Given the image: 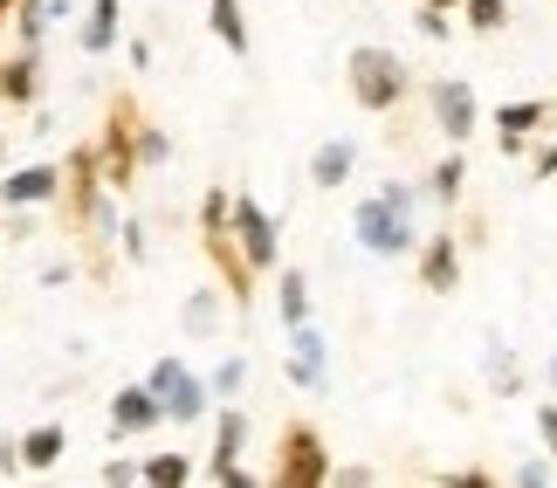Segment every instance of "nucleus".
Masks as SVG:
<instances>
[{
	"label": "nucleus",
	"mask_w": 557,
	"mask_h": 488,
	"mask_svg": "<svg viewBox=\"0 0 557 488\" xmlns=\"http://www.w3.org/2000/svg\"><path fill=\"white\" fill-rule=\"evenodd\" d=\"M283 378H289L296 392H324V386H331V345H324V330H317V324H296V330H289Z\"/></svg>",
	"instance_id": "15"
},
{
	"label": "nucleus",
	"mask_w": 557,
	"mask_h": 488,
	"mask_svg": "<svg viewBox=\"0 0 557 488\" xmlns=\"http://www.w3.org/2000/svg\"><path fill=\"white\" fill-rule=\"evenodd\" d=\"M331 481H345V488H372L379 475H372V468H331Z\"/></svg>",
	"instance_id": "37"
},
{
	"label": "nucleus",
	"mask_w": 557,
	"mask_h": 488,
	"mask_svg": "<svg viewBox=\"0 0 557 488\" xmlns=\"http://www.w3.org/2000/svg\"><path fill=\"white\" fill-rule=\"evenodd\" d=\"M221 303H227V289H221V283H200V289H193L186 303H180L186 337H213V330H221Z\"/></svg>",
	"instance_id": "24"
},
{
	"label": "nucleus",
	"mask_w": 557,
	"mask_h": 488,
	"mask_svg": "<svg viewBox=\"0 0 557 488\" xmlns=\"http://www.w3.org/2000/svg\"><path fill=\"white\" fill-rule=\"evenodd\" d=\"M55 14H62V0H14V14H8L14 49H41V35H49Z\"/></svg>",
	"instance_id": "25"
},
{
	"label": "nucleus",
	"mask_w": 557,
	"mask_h": 488,
	"mask_svg": "<svg viewBox=\"0 0 557 488\" xmlns=\"http://www.w3.org/2000/svg\"><path fill=\"white\" fill-rule=\"evenodd\" d=\"M138 159H145V173H152V165H165V159H173V132L145 117V132H138Z\"/></svg>",
	"instance_id": "30"
},
{
	"label": "nucleus",
	"mask_w": 557,
	"mask_h": 488,
	"mask_svg": "<svg viewBox=\"0 0 557 488\" xmlns=\"http://www.w3.org/2000/svg\"><path fill=\"white\" fill-rule=\"evenodd\" d=\"M413 28L426 41H455V8H426V0H413Z\"/></svg>",
	"instance_id": "29"
},
{
	"label": "nucleus",
	"mask_w": 557,
	"mask_h": 488,
	"mask_svg": "<svg viewBox=\"0 0 557 488\" xmlns=\"http://www.w3.org/2000/svg\"><path fill=\"white\" fill-rule=\"evenodd\" d=\"M55 214V235L76 248V268L90 283H111L117 275V254H111V235H117V193L103 186V159H97V138H83L62 152V193L49 200Z\"/></svg>",
	"instance_id": "1"
},
{
	"label": "nucleus",
	"mask_w": 557,
	"mask_h": 488,
	"mask_svg": "<svg viewBox=\"0 0 557 488\" xmlns=\"http://www.w3.org/2000/svg\"><path fill=\"white\" fill-rule=\"evenodd\" d=\"M76 41H83V55H111L117 41H124V0H90Z\"/></svg>",
	"instance_id": "20"
},
{
	"label": "nucleus",
	"mask_w": 557,
	"mask_h": 488,
	"mask_svg": "<svg viewBox=\"0 0 557 488\" xmlns=\"http://www.w3.org/2000/svg\"><path fill=\"white\" fill-rule=\"evenodd\" d=\"M345 90L366 117H399L406 97H420V76L413 62H406L399 49H385V41H358V49L345 55Z\"/></svg>",
	"instance_id": "4"
},
{
	"label": "nucleus",
	"mask_w": 557,
	"mask_h": 488,
	"mask_svg": "<svg viewBox=\"0 0 557 488\" xmlns=\"http://www.w3.org/2000/svg\"><path fill=\"white\" fill-rule=\"evenodd\" d=\"M331 448L324 434L310 427V420H283V434H275V454H269V481L275 488H324L331 481Z\"/></svg>",
	"instance_id": "6"
},
{
	"label": "nucleus",
	"mask_w": 557,
	"mask_h": 488,
	"mask_svg": "<svg viewBox=\"0 0 557 488\" xmlns=\"http://www.w3.org/2000/svg\"><path fill=\"white\" fill-rule=\"evenodd\" d=\"M426 8H455V14H461V0H426Z\"/></svg>",
	"instance_id": "40"
},
{
	"label": "nucleus",
	"mask_w": 557,
	"mask_h": 488,
	"mask_svg": "<svg viewBox=\"0 0 557 488\" xmlns=\"http://www.w3.org/2000/svg\"><path fill=\"white\" fill-rule=\"evenodd\" d=\"M234 235H242L255 275H275V268H283V221H275L255 193H234Z\"/></svg>",
	"instance_id": "12"
},
{
	"label": "nucleus",
	"mask_w": 557,
	"mask_h": 488,
	"mask_svg": "<svg viewBox=\"0 0 557 488\" xmlns=\"http://www.w3.org/2000/svg\"><path fill=\"white\" fill-rule=\"evenodd\" d=\"M434 481H447V488H488L496 475H488L482 461H468V468H447V475H434Z\"/></svg>",
	"instance_id": "35"
},
{
	"label": "nucleus",
	"mask_w": 557,
	"mask_h": 488,
	"mask_svg": "<svg viewBox=\"0 0 557 488\" xmlns=\"http://www.w3.org/2000/svg\"><path fill=\"white\" fill-rule=\"evenodd\" d=\"M138 481H145V488H186V481H193V454H180V448H165V454H145Z\"/></svg>",
	"instance_id": "26"
},
{
	"label": "nucleus",
	"mask_w": 557,
	"mask_h": 488,
	"mask_svg": "<svg viewBox=\"0 0 557 488\" xmlns=\"http://www.w3.org/2000/svg\"><path fill=\"white\" fill-rule=\"evenodd\" d=\"M413 275H420L426 296H455L461 275H468V241H461V227H434V235L413 248Z\"/></svg>",
	"instance_id": "10"
},
{
	"label": "nucleus",
	"mask_w": 557,
	"mask_h": 488,
	"mask_svg": "<svg viewBox=\"0 0 557 488\" xmlns=\"http://www.w3.org/2000/svg\"><path fill=\"white\" fill-rule=\"evenodd\" d=\"M420 103H426V117H434V132L447 145H468L482 132V97L468 90L461 76H434V83H420Z\"/></svg>",
	"instance_id": "8"
},
{
	"label": "nucleus",
	"mask_w": 557,
	"mask_h": 488,
	"mask_svg": "<svg viewBox=\"0 0 557 488\" xmlns=\"http://www.w3.org/2000/svg\"><path fill=\"white\" fill-rule=\"evenodd\" d=\"M0 221H8V207H0Z\"/></svg>",
	"instance_id": "43"
},
{
	"label": "nucleus",
	"mask_w": 557,
	"mask_h": 488,
	"mask_svg": "<svg viewBox=\"0 0 557 488\" xmlns=\"http://www.w3.org/2000/svg\"><path fill=\"white\" fill-rule=\"evenodd\" d=\"M537 440H544V454L557 461V399H544V406H537Z\"/></svg>",
	"instance_id": "36"
},
{
	"label": "nucleus",
	"mask_w": 557,
	"mask_h": 488,
	"mask_svg": "<svg viewBox=\"0 0 557 488\" xmlns=\"http://www.w3.org/2000/svg\"><path fill=\"white\" fill-rule=\"evenodd\" d=\"M509 21H517V14H509V0H461V28L468 35H509Z\"/></svg>",
	"instance_id": "27"
},
{
	"label": "nucleus",
	"mask_w": 557,
	"mask_h": 488,
	"mask_svg": "<svg viewBox=\"0 0 557 488\" xmlns=\"http://www.w3.org/2000/svg\"><path fill=\"white\" fill-rule=\"evenodd\" d=\"M8 152H14V138H8V132H0V165H8Z\"/></svg>",
	"instance_id": "39"
},
{
	"label": "nucleus",
	"mask_w": 557,
	"mask_h": 488,
	"mask_svg": "<svg viewBox=\"0 0 557 488\" xmlns=\"http://www.w3.org/2000/svg\"><path fill=\"white\" fill-rule=\"evenodd\" d=\"M117 262H132V268H138V262H152V235H145V221H138V214H124V221H117Z\"/></svg>",
	"instance_id": "28"
},
{
	"label": "nucleus",
	"mask_w": 557,
	"mask_h": 488,
	"mask_svg": "<svg viewBox=\"0 0 557 488\" xmlns=\"http://www.w3.org/2000/svg\"><path fill=\"white\" fill-rule=\"evenodd\" d=\"M207 35L213 41H221V49L227 55H248V8H242V0H207Z\"/></svg>",
	"instance_id": "23"
},
{
	"label": "nucleus",
	"mask_w": 557,
	"mask_h": 488,
	"mask_svg": "<svg viewBox=\"0 0 557 488\" xmlns=\"http://www.w3.org/2000/svg\"><path fill=\"white\" fill-rule=\"evenodd\" d=\"M242 448H248V413L234 406V399H221V413H213L207 481H221V488H248V481H262V475H248V468H242Z\"/></svg>",
	"instance_id": "11"
},
{
	"label": "nucleus",
	"mask_w": 557,
	"mask_h": 488,
	"mask_svg": "<svg viewBox=\"0 0 557 488\" xmlns=\"http://www.w3.org/2000/svg\"><path fill=\"white\" fill-rule=\"evenodd\" d=\"M275 316H283V330L310 324V275L296 268V262H283V268H275Z\"/></svg>",
	"instance_id": "22"
},
{
	"label": "nucleus",
	"mask_w": 557,
	"mask_h": 488,
	"mask_svg": "<svg viewBox=\"0 0 557 488\" xmlns=\"http://www.w3.org/2000/svg\"><path fill=\"white\" fill-rule=\"evenodd\" d=\"M62 193V159H28V165H0V207H49Z\"/></svg>",
	"instance_id": "13"
},
{
	"label": "nucleus",
	"mask_w": 557,
	"mask_h": 488,
	"mask_svg": "<svg viewBox=\"0 0 557 488\" xmlns=\"http://www.w3.org/2000/svg\"><path fill=\"white\" fill-rule=\"evenodd\" d=\"M70 275H83V268H76V262H49V268H41V283H49V289H62Z\"/></svg>",
	"instance_id": "38"
},
{
	"label": "nucleus",
	"mask_w": 557,
	"mask_h": 488,
	"mask_svg": "<svg viewBox=\"0 0 557 488\" xmlns=\"http://www.w3.org/2000/svg\"><path fill=\"white\" fill-rule=\"evenodd\" d=\"M62 454H70V427H62V420H35V427L21 434V475H49Z\"/></svg>",
	"instance_id": "19"
},
{
	"label": "nucleus",
	"mask_w": 557,
	"mask_h": 488,
	"mask_svg": "<svg viewBox=\"0 0 557 488\" xmlns=\"http://www.w3.org/2000/svg\"><path fill=\"white\" fill-rule=\"evenodd\" d=\"M544 179H557V138L530 145V186H544Z\"/></svg>",
	"instance_id": "32"
},
{
	"label": "nucleus",
	"mask_w": 557,
	"mask_h": 488,
	"mask_svg": "<svg viewBox=\"0 0 557 488\" xmlns=\"http://www.w3.org/2000/svg\"><path fill=\"white\" fill-rule=\"evenodd\" d=\"M482 378H488V392H496V399H517L523 392V365H517V351H509V337H496V330L482 337Z\"/></svg>",
	"instance_id": "21"
},
{
	"label": "nucleus",
	"mask_w": 557,
	"mask_h": 488,
	"mask_svg": "<svg viewBox=\"0 0 557 488\" xmlns=\"http://www.w3.org/2000/svg\"><path fill=\"white\" fill-rule=\"evenodd\" d=\"M351 241L379 254V262H399V254L420 248V186L413 179H385L379 193H366L351 207Z\"/></svg>",
	"instance_id": "2"
},
{
	"label": "nucleus",
	"mask_w": 557,
	"mask_h": 488,
	"mask_svg": "<svg viewBox=\"0 0 557 488\" xmlns=\"http://www.w3.org/2000/svg\"><path fill=\"white\" fill-rule=\"evenodd\" d=\"M138 132H145V103H138V90L124 83V90H111L103 97V124H97V159H103V186L124 200L138 186V173H145V159H138Z\"/></svg>",
	"instance_id": "5"
},
{
	"label": "nucleus",
	"mask_w": 557,
	"mask_h": 488,
	"mask_svg": "<svg viewBox=\"0 0 557 488\" xmlns=\"http://www.w3.org/2000/svg\"><path fill=\"white\" fill-rule=\"evenodd\" d=\"M550 386H557V358H550Z\"/></svg>",
	"instance_id": "42"
},
{
	"label": "nucleus",
	"mask_w": 557,
	"mask_h": 488,
	"mask_svg": "<svg viewBox=\"0 0 557 488\" xmlns=\"http://www.w3.org/2000/svg\"><path fill=\"white\" fill-rule=\"evenodd\" d=\"M207 386H213V399H242V386H248V358H221Z\"/></svg>",
	"instance_id": "31"
},
{
	"label": "nucleus",
	"mask_w": 557,
	"mask_h": 488,
	"mask_svg": "<svg viewBox=\"0 0 557 488\" xmlns=\"http://www.w3.org/2000/svg\"><path fill=\"white\" fill-rule=\"evenodd\" d=\"M351 173H358V138H324V145L310 152V186H317V193L351 186Z\"/></svg>",
	"instance_id": "18"
},
{
	"label": "nucleus",
	"mask_w": 557,
	"mask_h": 488,
	"mask_svg": "<svg viewBox=\"0 0 557 488\" xmlns=\"http://www.w3.org/2000/svg\"><path fill=\"white\" fill-rule=\"evenodd\" d=\"M138 468H145V461H124V454H111V461L97 468V481H103V488H124V481H138Z\"/></svg>",
	"instance_id": "33"
},
{
	"label": "nucleus",
	"mask_w": 557,
	"mask_h": 488,
	"mask_svg": "<svg viewBox=\"0 0 557 488\" xmlns=\"http://www.w3.org/2000/svg\"><path fill=\"white\" fill-rule=\"evenodd\" d=\"M461 193H468V152H461V145H447V152L420 173V200L434 207V214H455Z\"/></svg>",
	"instance_id": "16"
},
{
	"label": "nucleus",
	"mask_w": 557,
	"mask_h": 488,
	"mask_svg": "<svg viewBox=\"0 0 557 488\" xmlns=\"http://www.w3.org/2000/svg\"><path fill=\"white\" fill-rule=\"evenodd\" d=\"M8 14H14V0H0V28H8Z\"/></svg>",
	"instance_id": "41"
},
{
	"label": "nucleus",
	"mask_w": 557,
	"mask_h": 488,
	"mask_svg": "<svg viewBox=\"0 0 557 488\" xmlns=\"http://www.w3.org/2000/svg\"><path fill=\"white\" fill-rule=\"evenodd\" d=\"M496 152L503 159H530V145H537L544 132H557V97H509L496 103Z\"/></svg>",
	"instance_id": "9"
},
{
	"label": "nucleus",
	"mask_w": 557,
	"mask_h": 488,
	"mask_svg": "<svg viewBox=\"0 0 557 488\" xmlns=\"http://www.w3.org/2000/svg\"><path fill=\"white\" fill-rule=\"evenodd\" d=\"M550 468H557V461H550V454H537V461H523V468L509 475V481H517V488H544V481H557Z\"/></svg>",
	"instance_id": "34"
},
{
	"label": "nucleus",
	"mask_w": 557,
	"mask_h": 488,
	"mask_svg": "<svg viewBox=\"0 0 557 488\" xmlns=\"http://www.w3.org/2000/svg\"><path fill=\"white\" fill-rule=\"evenodd\" d=\"M41 103V49H14L0 55V111H28Z\"/></svg>",
	"instance_id": "17"
},
{
	"label": "nucleus",
	"mask_w": 557,
	"mask_h": 488,
	"mask_svg": "<svg viewBox=\"0 0 557 488\" xmlns=\"http://www.w3.org/2000/svg\"><path fill=\"white\" fill-rule=\"evenodd\" d=\"M152 427H165L159 392L145 386V378H138V386H117V392H111V420H103V434H111L117 448H124V440H145Z\"/></svg>",
	"instance_id": "14"
},
{
	"label": "nucleus",
	"mask_w": 557,
	"mask_h": 488,
	"mask_svg": "<svg viewBox=\"0 0 557 488\" xmlns=\"http://www.w3.org/2000/svg\"><path fill=\"white\" fill-rule=\"evenodd\" d=\"M145 386L159 392L165 427H193V420H207V413H213V386H207V378L186 365V358H152Z\"/></svg>",
	"instance_id": "7"
},
{
	"label": "nucleus",
	"mask_w": 557,
	"mask_h": 488,
	"mask_svg": "<svg viewBox=\"0 0 557 488\" xmlns=\"http://www.w3.org/2000/svg\"><path fill=\"white\" fill-rule=\"evenodd\" d=\"M200 254H207L213 283L227 289V303L248 310L255 289H262V275H255L242 235H234V186H207V193H200Z\"/></svg>",
	"instance_id": "3"
}]
</instances>
